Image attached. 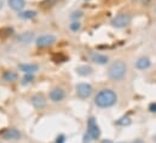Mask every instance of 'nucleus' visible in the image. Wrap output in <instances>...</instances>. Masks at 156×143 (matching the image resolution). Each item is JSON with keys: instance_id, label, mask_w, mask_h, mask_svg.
Wrapping results in <instances>:
<instances>
[{"instance_id": "13", "label": "nucleus", "mask_w": 156, "mask_h": 143, "mask_svg": "<svg viewBox=\"0 0 156 143\" xmlns=\"http://www.w3.org/2000/svg\"><path fill=\"white\" fill-rule=\"evenodd\" d=\"M18 69L23 74H35L40 69V67L37 63H21L18 64Z\"/></svg>"}, {"instance_id": "21", "label": "nucleus", "mask_w": 156, "mask_h": 143, "mask_svg": "<svg viewBox=\"0 0 156 143\" xmlns=\"http://www.w3.org/2000/svg\"><path fill=\"white\" fill-rule=\"evenodd\" d=\"M34 80H35V76H34V74H24V75H23V78H22V81H21V84L26 86V85H29V84H32Z\"/></svg>"}, {"instance_id": "2", "label": "nucleus", "mask_w": 156, "mask_h": 143, "mask_svg": "<svg viewBox=\"0 0 156 143\" xmlns=\"http://www.w3.org/2000/svg\"><path fill=\"white\" fill-rule=\"evenodd\" d=\"M127 72H128L127 64L122 60H115L114 62H112L109 64V67L107 69V75L112 81L120 82L126 78Z\"/></svg>"}, {"instance_id": "22", "label": "nucleus", "mask_w": 156, "mask_h": 143, "mask_svg": "<svg viewBox=\"0 0 156 143\" xmlns=\"http://www.w3.org/2000/svg\"><path fill=\"white\" fill-rule=\"evenodd\" d=\"M69 17H70L72 21H81V18L83 17V12L80 11V10H75V11H73V12L70 13Z\"/></svg>"}, {"instance_id": "25", "label": "nucleus", "mask_w": 156, "mask_h": 143, "mask_svg": "<svg viewBox=\"0 0 156 143\" xmlns=\"http://www.w3.org/2000/svg\"><path fill=\"white\" fill-rule=\"evenodd\" d=\"M92 142V138L90 137V135L88 134H83V136H82V143H91Z\"/></svg>"}, {"instance_id": "8", "label": "nucleus", "mask_w": 156, "mask_h": 143, "mask_svg": "<svg viewBox=\"0 0 156 143\" xmlns=\"http://www.w3.org/2000/svg\"><path fill=\"white\" fill-rule=\"evenodd\" d=\"M0 137L5 141H20L22 138V134L20 130L15 127H9V129H5L0 134Z\"/></svg>"}, {"instance_id": "18", "label": "nucleus", "mask_w": 156, "mask_h": 143, "mask_svg": "<svg viewBox=\"0 0 156 143\" xmlns=\"http://www.w3.org/2000/svg\"><path fill=\"white\" fill-rule=\"evenodd\" d=\"M131 123H132L131 118H129L128 115H123V116L119 118V119H117L114 124H115L116 126H120V127H125V126H128Z\"/></svg>"}, {"instance_id": "5", "label": "nucleus", "mask_w": 156, "mask_h": 143, "mask_svg": "<svg viewBox=\"0 0 156 143\" xmlns=\"http://www.w3.org/2000/svg\"><path fill=\"white\" fill-rule=\"evenodd\" d=\"M75 95L79 100H88L93 95V87L88 82H79L75 85Z\"/></svg>"}, {"instance_id": "24", "label": "nucleus", "mask_w": 156, "mask_h": 143, "mask_svg": "<svg viewBox=\"0 0 156 143\" xmlns=\"http://www.w3.org/2000/svg\"><path fill=\"white\" fill-rule=\"evenodd\" d=\"M148 110L153 114H156V102H151L149 106H148Z\"/></svg>"}, {"instance_id": "30", "label": "nucleus", "mask_w": 156, "mask_h": 143, "mask_svg": "<svg viewBox=\"0 0 156 143\" xmlns=\"http://www.w3.org/2000/svg\"><path fill=\"white\" fill-rule=\"evenodd\" d=\"M112 143H115V142H113V141H112ZM116 143H125V142H116Z\"/></svg>"}, {"instance_id": "20", "label": "nucleus", "mask_w": 156, "mask_h": 143, "mask_svg": "<svg viewBox=\"0 0 156 143\" xmlns=\"http://www.w3.org/2000/svg\"><path fill=\"white\" fill-rule=\"evenodd\" d=\"M15 33L13 28L11 27H4L0 29V38H9V36H12Z\"/></svg>"}, {"instance_id": "10", "label": "nucleus", "mask_w": 156, "mask_h": 143, "mask_svg": "<svg viewBox=\"0 0 156 143\" xmlns=\"http://www.w3.org/2000/svg\"><path fill=\"white\" fill-rule=\"evenodd\" d=\"M151 66H153V61H151V58L148 57V56H140V57H138V58L134 61V67H136V69H138V71H140V72L150 69Z\"/></svg>"}, {"instance_id": "6", "label": "nucleus", "mask_w": 156, "mask_h": 143, "mask_svg": "<svg viewBox=\"0 0 156 143\" xmlns=\"http://www.w3.org/2000/svg\"><path fill=\"white\" fill-rule=\"evenodd\" d=\"M57 41V38L55 34H51V33H46V34H41V35L37 36L34 42H35V46L38 49H47V47H51L56 44Z\"/></svg>"}, {"instance_id": "1", "label": "nucleus", "mask_w": 156, "mask_h": 143, "mask_svg": "<svg viewBox=\"0 0 156 143\" xmlns=\"http://www.w3.org/2000/svg\"><path fill=\"white\" fill-rule=\"evenodd\" d=\"M119 101V96L113 89H101L97 91V94L93 97L94 106L99 109H109L113 108Z\"/></svg>"}, {"instance_id": "15", "label": "nucleus", "mask_w": 156, "mask_h": 143, "mask_svg": "<svg viewBox=\"0 0 156 143\" xmlns=\"http://www.w3.org/2000/svg\"><path fill=\"white\" fill-rule=\"evenodd\" d=\"M38 11H35V10H23V11H21V12H18L17 13V17L18 18H21V20H34V18H37L38 17Z\"/></svg>"}, {"instance_id": "4", "label": "nucleus", "mask_w": 156, "mask_h": 143, "mask_svg": "<svg viewBox=\"0 0 156 143\" xmlns=\"http://www.w3.org/2000/svg\"><path fill=\"white\" fill-rule=\"evenodd\" d=\"M86 134L90 135V137L92 138V141L94 140H99L101 138V135H102V131H101V127L97 123V119L94 116H90L87 119V124H86Z\"/></svg>"}, {"instance_id": "14", "label": "nucleus", "mask_w": 156, "mask_h": 143, "mask_svg": "<svg viewBox=\"0 0 156 143\" xmlns=\"http://www.w3.org/2000/svg\"><path fill=\"white\" fill-rule=\"evenodd\" d=\"M7 5L11 10H13L16 12H21L24 10L27 2H26V0H7Z\"/></svg>"}, {"instance_id": "11", "label": "nucleus", "mask_w": 156, "mask_h": 143, "mask_svg": "<svg viewBox=\"0 0 156 143\" xmlns=\"http://www.w3.org/2000/svg\"><path fill=\"white\" fill-rule=\"evenodd\" d=\"M29 101H30V105L35 108V109H38V110L44 109V108L46 107V105H47V100H46L45 95L41 94V92H40V94L33 95V96L30 97Z\"/></svg>"}, {"instance_id": "28", "label": "nucleus", "mask_w": 156, "mask_h": 143, "mask_svg": "<svg viewBox=\"0 0 156 143\" xmlns=\"http://www.w3.org/2000/svg\"><path fill=\"white\" fill-rule=\"evenodd\" d=\"M153 141H154V143H156V135L155 136H153Z\"/></svg>"}, {"instance_id": "12", "label": "nucleus", "mask_w": 156, "mask_h": 143, "mask_svg": "<svg viewBox=\"0 0 156 143\" xmlns=\"http://www.w3.org/2000/svg\"><path fill=\"white\" fill-rule=\"evenodd\" d=\"M90 61L98 66H105L109 63V57L101 52H91L90 53Z\"/></svg>"}, {"instance_id": "16", "label": "nucleus", "mask_w": 156, "mask_h": 143, "mask_svg": "<svg viewBox=\"0 0 156 143\" xmlns=\"http://www.w3.org/2000/svg\"><path fill=\"white\" fill-rule=\"evenodd\" d=\"M75 72L80 76H90L93 74V68L87 64H80L75 68Z\"/></svg>"}, {"instance_id": "17", "label": "nucleus", "mask_w": 156, "mask_h": 143, "mask_svg": "<svg viewBox=\"0 0 156 143\" xmlns=\"http://www.w3.org/2000/svg\"><path fill=\"white\" fill-rule=\"evenodd\" d=\"M1 78L6 82H15L18 80V73L15 71H5L2 73Z\"/></svg>"}, {"instance_id": "9", "label": "nucleus", "mask_w": 156, "mask_h": 143, "mask_svg": "<svg viewBox=\"0 0 156 143\" xmlns=\"http://www.w3.org/2000/svg\"><path fill=\"white\" fill-rule=\"evenodd\" d=\"M35 33L34 32H32V31H26V32H22L21 34H18V35L16 36V42L17 44H20V45H23V46H26V45H29V44H32L34 40H35Z\"/></svg>"}, {"instance_id": "31", "label": "nucleus", "mask_w": 156, "mask_h": 143, "mask_svg": "<svg viewBox=\"0 0 156 143\" xmlns=\"http://www.w3.org/2000/svg\"><path fill=\"white\" fill-rule=\"evenodd\" d=\"M83 1H86V2H88V1H90V0H83Z\"/></svg>"}, {"instance_id": "27", "label": "nucleus", "mask_w": 156, "mask_h": 143, "mask_svg": "<svg viewBox=\"0 0 156 143\" xmlns=\"http://www.w3.org/2000/svg\"><path fill=\"white\" fill-rule=\"evenodd\" d=\"M2 7H4V1H2V0H0V10H1Z\"/></svg>"}, {"instance_id": "23", "label": "nucleus", "mask_w": 156, "mask_h": 143, "mask_svg": "<svg viewBox=\"0 0 156 143\" xmlns=\"http://www.w3.org/2000/svg\"><path fill=\"white\" fill-rule=\"evenodd\" d=\"M66 141H67L66 135L61 134V135H58V136L56 137V141H55V143H66Z\"/></svg>"}, {"instance_id": "7", "label": "nucleus", "mask_w": 156, "mask_h": 143, "mask_svg": "<svg viewBox=\"0 0 156 143\" xmlns=\"http://www.w3.org/2000/svg\"><path fill=\"white\" fill-rule=\"evenodd\" d=\"M66 96H67L66 90L61 86H55L48 92V100L52 103H62L66 100Z\"/></svg>"}, {"instance_id": "26", "label": "nucleus", "mask_w": 156, "mask_h": 143, "mask_svg": "<svg viewBox=\"0 0 156 143\" xmlns=\"http://www.w3.org/2000/svg\"><path fill=\"white\" fill-rule=\"evenodd\" d=\"M131 143H144V141H143V140H140V138H137V140L132 141Z\"/></svg>"}, {"instance_id": "29", "label": "nucleus", "mask_w": 156, "mask_h": 143, "mask_svg": "<svg viewBox=\"0 0 156 143\" xmlns=\"http://www.w3.org/2000/svg\"><path fill=\"white\" fill-rule=\"evenodd\" d=\"M133 2H139V1H142V0H132Z\"/></svg>"}, {"instance_id": "19", "label": "nucleus", "mask_w": 156, "mask_h": 143, "mask_svg": "<svg viewBox=\"0 0 156 143\" xmlns=\"http://www.w3.org/2000/svg\"><path fill=\"white\" fill-rule=\"evenodd\" d=\"M81 28H82V23H81V21H72L70 23H69V31L72 32V33H79L80 31H81Z\"/></svg>"}, {"instance_id": "3", "label": "nucleus", "mask_w": 156, "mask_h": 143, "mask_svg": "<svg viewBox=\"0 0 156 143\" xmlns=\"http://www.w3.org/2000/svg\"><path fill=\"white\" fill-rule=\"evenodd\" d=\"M131 22H132V15L127 11H122L112 18L110 26L116 29H123V28L128 27L131 24Z\"/></svg>"}]
</instances>
